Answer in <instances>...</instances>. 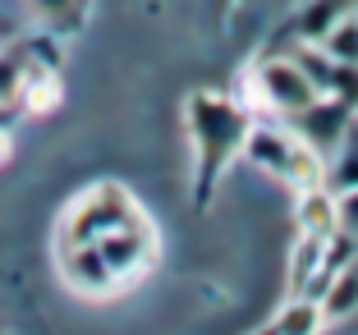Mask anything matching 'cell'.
Segmentation results:
<instances>
[{"label":"cell","instance_id":"52a82bcc","mask_svg":"<svg viewBox=\"0 0 358 335\" xmlns=\"http://www.w3.org/2000/svg\"><path fill=\"white\" fill-rule=\"evenodd\" d=\"M299 225H303V234H317V239L336 234V193L327 184L299 189Z\"/></svg>","mask_w":358,"mask_h":335},{"label":"cell","instance_id":"9c48e42d","mask_svg":"<svg viewBox=\"0 0 358 335\" xmlns=\"http://www.w3.org/2000/svg\"><path fill=\"white\" fill-rule=\"evenodd\" d=\"M354 10V0H308L303 5V14H299V42H322L331 32V23L340 19V14H349Z\"/></svg>","mask_w":358,"mask_h":335},{"label":"cell","instance_id":"4fadbf2b","mask_svg":"<svg viewBox=\"0 0 358 335\" xmlns=\"http://www.w3.org/2000/svg\"><path fill=\"white\" fill-rule=\"evenodd\" d=\"M336 230L340 234H358V189L336 193Z\"/></svg>","mask_w":358,"mask_h":335},{"label":"cell","instance_id":"8fae6325","mask_svg":"<svg viewBox=\"0 0 358 335\" xmlns=\"http://www.w3.org/2000/svg\"><path fill=\"white\" fill-rule=\"evenodd\" d=\"M271 326H275V331H285V335H313V331L327 326V313H322L317 299H294L289 308H280V317H275Z\"/></svg>","mask_w":358,"mask_h":335},{"label":"cell","instance_id":"277c9868","mask_svg":"<svg viewBox=\"0 0 358 335\" xmlns=\"http://www.w3.org/2000/svg\"><path fill=\"white\" fill-rule=\"evenodd\" d=\"M289 120H294V134L303 138L322 161H327L331 152H336L340 134L349 129V120H354V106H345L340 97H317L313 106H303V111L289 115Z\"/></svg>","mask_w":358,"mask_h":335},{"label":"cell","instance_id":"9a60e30c","mask_svg":"<svg viewBox=\"0 0 358 335\" xmlns=\"http://www.w3.org/2000/svg\"><path fill=\"white\" fill-rule=\"evenodd\" d=\"M10 157H14V143H10V129L0 124V166H10Z\"/></svg>","mask_w":358,"mask_h":335},{"label":"cell","instance_id":"2e32d148","mask_svg":"<svg viewBox=\"0 0 358 335\" xmlns=\"http://www.w3.org/2000/svg\"><path fill=\"white\" fill-rule=\"evenodd\" d=\"M0 124H10V106H0Z\"/></svg>","mask_w":358,"mask_h":335},{"label":"cell","instance_id":"e0dca14e","mask_svg":"<svg viewBox=\"0 0 358 335\" xmlns=\"http://www.w3.org/2000/svg\"><path fill=\"white\" fill-rule=\"evenodd\" d=\"M354 19H358V0H354Z\"/></svg>","mask_w":358,"mask_h":335},{"label":"cell","instance_id":"5b68a950","mask_svg":"<svg viewBox=\"0 0 358 335\" xmlns=\"http://www.w3.org/2000/svg\"><path fill=\"white\" fill-rule=\"evenodd\" d=\"M28 115H46V111H55L60 106V78H55L51 64H28V73H23L19 83V101Z\"/></svg>","mask_w":358,"mask_h":335},{"label":"cell","instance_id":"7c38bea8","mask_svg":"<svg viewBox=\"0 0 358 335\" xmlns=\"http://www.w3.org/2000/svg\"><path fill=\"white\" fill-rule=\"evenodd\" d=\"M23 73H28L23 51H0V106H14V101H19Z\"/></svg>","mask_w":358,"mask_h":335},{"label":"cell","instance_id":"ba28073f","mask_svg":"<svg viewBox=\"0 0 358 335\" xmlns=\"http://www.w3.org/2000/svg\"><path fill=\"white\" fill-rule=\"evenodd\" d=\"M322 313H327V322H340V317L358 313V266H336V271L327 276V285H322Z\"/></svg>","mask_w":358,"mask_h":335},{"label":"cell","instance_id":"6da1fadb","mask_svg":"<svg viewBox=\"0 0 358 335\" xmlns=\"http://www.w3.org/2000/svg\"><path fill=\"white\" fill-rule=\"evenodd\" d=\"M189 134H193V152H198V198H207L211 184L225 175V166L243 152L248 115L225 97L198 92L189 101Z\"/></svg>","mask_w":358,"mask_h":335},{"label":"cell","instance_id":"7a4b0ae2","mask_svg":"<svg viewBox=\"0 0 358 335\" xmlns=\"http://www.w3.org/2000/svg\"><path fill=\"white\" fill-rule=\"evenodd\" d=\"M239 157H248L253 166H262V170H271V175L289 179L294 189H317V184H327V161L317 157L294 129L248 124Z\"/></svg>","mask_w":358,"mask_h":335},{"label":"cell","instance_id":"30bf717a","mask_svg":"<svg viewBox=\"0 0 358 335\" xmlns=\"http://www.w3.org/2000/svg\"><path fill=\"white\" fill-rule=\"evenodd\" d=\"M313 46H322L336 64H358V19H354V10L340 14V19L331 23V32L322 37V42H313Z\"/></svg>","mask_w":358,"mask_h":335},{"label":"cell","instance_id":"3957f363","mask_svg":"<svg viewBox=\"0 0 358 335\" xmlns=\"http://www.w3.org/2000/svg\"><path fill=\"white\" fill-rule=\"evenodd\" d=\"M253 87H257V101L271 106L275 115H299L303 106H313L317 97H322V92L313 87V78L299 69L294 55H289V60H280V55H275V60L257 64Z\"/></svg>","mask_w":358,"mask_h":335},{"label":"cell","instance_id":"8992f818","mask_svg":"<svg viewBox=\"0 0 358 335\" xmlns=\"http://www.w3.org/2000/svg\"><path fill=\"white\" fill-rule=\"evenodd\" d=\"M327 189L331 193L358 189V120H349V129L340 134L336 152L327 157Z\"/></svg>","mask_w":358,"mask_h":335},{"label":"cell","instance_id":"5bb4252c","mask_svg":"<svg viewBox=\"0 0 358 335\" xmlns=\"http://www.w3.org/2000/svg\"><path fill=\"white\" fill-rule=\"evenodd\" d=\"M28 5L42 14V19H64V14L74 10V0H28Z\"/></svg>","mask_w":358,"mask_h":335}]
</instances>
